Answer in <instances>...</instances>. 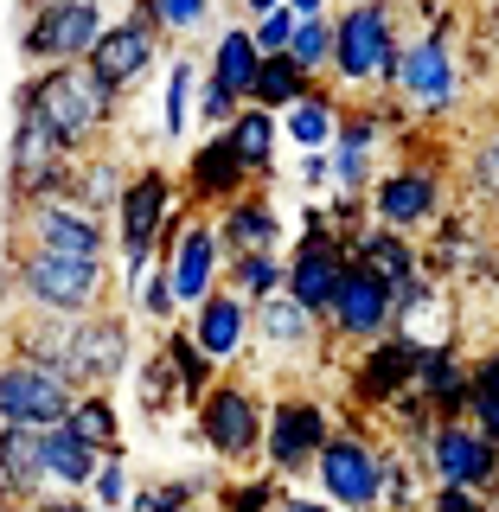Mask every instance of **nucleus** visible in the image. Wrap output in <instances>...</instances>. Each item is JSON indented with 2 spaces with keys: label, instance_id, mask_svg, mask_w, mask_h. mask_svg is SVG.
<instances>
[{
  "label": "nucleus",
  "instance_id": "c85d7f7f",
  "mask_svg": "<svg viewBox=\"0 0 499 512\" xmlns=\"http://www.w3.org/2000/svg\"><path fill=\"white\" fill-rule=\"evenodd\" d=\"M45 493L39 474V429H0V506L26 512Z\"/></svg>",
  "mask_w": 499,
  "mask_h": 512
},
{
  "label": "nucleus",
  "instance_id": "4c0bfd02",
  "mask_svg": "<svg viewBox=\"0 0 499 512\" xmlns=\"http://www.w3.org/2000/svg\"><path fill=\"white\" fill-rule=\"evenodd\" d=\"M314 84H320V77H308V71H301V64L288 58V52H276V58H263V64H256L250 103H256V109H269V116H282V109L295 103V96H308Z\"/></svg>",
  "mask_w": 499,
  "mask_h": 512
},
{
  "label": "nucleus",
  "instance_id": "8fccbe9b",
  "mask_svg": "<svg viewBox=\"0 0 499 512\" xmlns=\"http://www.w3.org/2000/svg\"><path fill=\"white\" fill-rule=\"evenodd\" d=\"M237 109H244V103H237V96L224 90L218 77H205V71H199V84H192V122H199V128H224V122L237 116Z\"/></svg>",
  "mask_w": 499,
  "mask_h": 512
},
{
  "label": "nucleus",
  "instance_id": "7ed1b4c3",
  "mask_svg": "<svg viewBox=\"0 0 499 512\" xmlns=\"http://www.w3.org/2000/svg\"><path fill=\"white\" fill-rule=\"evenodd\" d=\"M378 96H397L410 103L423 122H448L461 109V58H455V7L436 13L416 39L397 45L391 77H384Z\"/></svg>",
  "mask_w": 499,
  "mask_h": 512
},
{
  "label": "nucleus",
  "instance_id": "b1692460",
  "mask_svg": "<svg viewBox=\"0 0 499 512\" xmlns=\"http://www.w3.org/2000/svg\"><path fill=\"white\" fill-rule=\"evenodd\" d=\"M212 224H218L224 256H244V250H282V237H288V218L276 212L269 186L237 192V199L224 205V212H212Z\"/></svg>",
  "mask_w": 499,
  "mask_h": 512
},
{
  "label": "nucleus",
  "instance_id": "39448f33",
  "mask_svg": "<svg viewBox=\"0 0 499 512\" xmlns=\"http://www.w3.org/2000/svg\"><path fill=\"white\" fill-rule=\"evenodd\" d=\"M397 45H404L397 0H346V7L333 13V71H327V84L340 96L384 90Z\"/></svg>",
  "mask_w": 499,
  "mask_h": 512
},
{
  "label": "nucleus",
  "instance_id": "6e6d98bb",
  "mask_svg": "<svg viewBox=\"0 0 499 512\" xmlns=\"http://www.w3.org/2000/svg\"><path fill=\"white\" fill-rule=\"evenodd\" d=\"M295 180H301V186H333V160H327V148H320V154H301Z\"/></svg>",
  "mask_w": 499,
  "mask_h": 512
},
{
  "label": "nucleus",
  "instance_id": "f8f14e48",
  "mask_svg": "<svg viewBox=\"0 0 499 512\" xmlns=\"http://www.w3.org/2000/svg\"><path fill=\"white\" fill-rule=\"evenodd\" d=\"M416 365H423V340H410V333H384L372 346H352V365L340 372L352 416H384L416 384Z\"/></svg>",
  "mask_w": 499,
  "mask_h": 512
},
{
  "label": "nucleus",
  "instance_id": "a211bd4d",
  "mask_svg": "<svg viewBox=\"0 0 499 512\" xmlns=\"http://www.w3.org/2000/svg\"><path fill=\"white\" fill-rule=\"evenodd\" d=\"M173 180H180V199L192 205V212H205V218L224 212L237 192H250V186H256V180H250V167L237 160V148H231V135H224V128H212V135H205L199 148L180 160V173H173Z\"/></svg>",
  "mask_w": 499,
  "mask_h": 512
},
{
  "label": "nucleus",
  "instance_id": "a19ab883",
  "mask_svg": "<svg viewBox=\"0 0 499 512\" xmlns=\"http://www.w3.org/2000/svg\"><path fill=\"white\" fill-rule=\"evenodd\" d=\"M282 493L288 487L269 468H244V474H231V480L212 487V512H276Z\"/></svg>",
  "mask_w": 499,
  "mask_h": 512
},
{
  "label": "nucleus",
  "instance_id": "f03ea898",
  "mask_svg": "<svg viewBox=\"0 0 499 512\" xmlns=\"http://www.w3.org/2000/svg\"><path fill=\"white\" fill-rule=\"evenodd\" d=\"M7 308L13 314H96L116 295L109 263H84V256H58V250H26L20 237H7Z\"/></svg>",
  "mask_w": 499,
  "mask_h": 512
},
{
  "label": "nucleus",
  "instance_id": "052dcab7",
  "mask_svg": "<svg viewBox=\"0 0 499 512\" xmlns=\"http://www.w3.org/2000/svg\"><path fill=\"white\" fill-rule=\"evenodd\" d=\"M480 39H487V52H499V0H487V20H480Z\"/></svg>",
  "mask_w": 499,
  "mask_h": 512
},
{
  "label": "nucleus",
  "instance_id": "a18cd8bd",
  "mask_svg": "<svg viewBox=\"0 0 499 512\" xmlns=\"http://www.w3.org/2000/svg\"><path fill=\"white\" fill-rule=\"evenodd\" d=\"M288 58L308 77L333 71V13H314V20H295V39H288Z\"/></svg>",
  "mask_w": 499,
  "mask_h": 512
},
{
  "label": "nucleus",
  "instance_id": "69168bd1",
  "mask_svg": "<svg viewBox=\"0 0 499 512\" xmlns=\"http://www.w3.org/2000/svg\"><path fill=\"white\" fill-rule=\"evenodd\" d=\"M199 512H212V500H205V506H199Z\"/></svg>",
  "mask_w": 499,
  "mask_h": 512
},
{
  "label": "nucleus",
  "instance_id": "473e14b6",
  "mask_svg": "<svg viewBox=\"0 0 499 512\" xmlns=\"http://www.w3.org/2000/svg\"><path fill=\"white\" fill-rule=\"evenodd\" d=\"M160 359H167V372H173V391H180V404H186V410H192V404H199V397H205V391H212V384L224 378L218 365L199 352V340L186 333V320H180V327H167V333H160Z\"/></svg>",
  "mask_w": 499,
  "mask_h": 512
},
{
  "label": "nucleus",
  "instance_id": "0e129e2a",
  "mask_svg": "<svg viewBox=\"0 0 499 512\" xmlns=\"http://www.w3.org/2000/svg\"><path fill=\"white\" fill-rule=\"evenodd\" d=\"M487 506H493V512H499V493H487Z\"/></svg>",
  "mask_w": 499,
  "mask_h": 512
},
{
  "label": "nucleus",
  "instance_id": "4be33fe9",
  "mask_svg": "<svg viewBox=\"0 0 499 512\" xmlns=\"http://www.w3.org/2000/svg\"><path fill=\"white\" fill-rule=\"evenodd\" d=\"M186 333L199 340L205 359H212L218 372H224V365H237V359L250 352V301H244V295H231V288L218 282L212 295H205L199 308L186 314Z\"/></svg>",
  "mask_w": 499,
  "mask_h": 512
},
{
  "label": "nucleus",
  "instance_id": "a878e982",
  "mask_svg": "<svg viewBox=\"0 0 499 512\" xmlns=\"http://www.w3.org/2000/svg\"><path fill=\"white\" fill-rule=\"evenodd\" d=\"M346 256L359 269H372L391 295H397V288H410L416 276H429V269H423V244L404 237V231H384V224H359V231L346 237Z\"/></svg>",
  "mask_w": 499,
  "mask_h": 512
},
{
  "label": "nucleus",
  "instance_id": "de8ad7c7",
  "mask_svg": "<svg viewBox=\"0 0 499 512\" xmlns=\"http://www.w3.org/2000/svg\"><path fill=\"white\" fill-rule=\"evenodd\" d=\"M384 429H391L384 442H397V448H410V455H416V448L429 442V429H436V410H429L416 391H404L391 410H384Z\"/></svg>",
  "mask_w": 499,
  "mask_h": 512
},
{
  "label": "nucleus",
  "instance_id": "4d7b16f0",
  "mask_svg": "<svg viewBox=\"0 0 499 512\" xmlns=\"http://www.w3.org/2000/svg\"><path fill=\"white\" fill-rule=\"evenodd\" d=\"M333 231V224H327V205H301V218H295V237H327Z\"/></svg>",
  "mask_w": 499,
  "mask_h": 512
},
{
  "label": "nucleus",
  "instance_id": "2eb2a0df",
  "mask_svg": "<svg viewBox=\"0 0 499 512\" xmlns=\"http://www.w3.org/2000/svg\"><path fill=\"white\" fill-rule=\"evenodd\" d=\"M13 237L26 250H58V256H84V263H109V218L84 212L71 199H39L13 212Z\"/></svg>",
  "mask_w": 499,
  "mask_h": 512
},
{
  "label": "nucleus",
  "instance_id": "f257e3e1",
  "mask_svg": "<svg viewBox=\"0 0 499 512\" xmlns=\"http://www.w3.org/2000/svg\"><path fill=\"white\" fill-rule=\"evenodd\" d=\"M13 116H32L64 154L77 160L90 148H109V135H116V122H122V96L103 90L84 64H45V71L20 77Z\"/></svg>",
  "mask_w": 499,
  "mask_h": 512
},
{
  "label": "nucleus",
  "instance_id": "4468645a",
  "mask_svg": "<svg viewBox=\"0 0 499 512\" xmlns=\"http://www.w3.org/2000/svg\"><path fill=\"white\" fill-rule=\"evenodd\" d=\"M71 384L58 365L20 359V352H0V429H52L71 410Z\"/></svg>",
  "mask_w": 499,
  "mask_h": 512
},
{
  "label": "nucleus",
  "instance_id": "e433bc0d",
  "mask_svg": "<svg viewBox=\"0 0 499 512\" xmlns=\"http://www.w3.org/2000/svg\"><path fill=\"white\" fill-rule=\"evenodd\" d=\"M429 500V474L410 448L384 442V480H378V512H423Z\"/></svg>",
  "mask_w": 499,
  "mask_h": 512
},
{
  "label": "nucleus",
  "instance_id": "58836bf2",
  "mask_svg": "<svg viewBox=\"0 0 499 512\" xmlns=\"http://www.w3.org/2000/svg\"><path fill=\"white\" fill-rule=\"evenodd\" d=\"M282 250H244V256H224V288L231 295H244L250 308L269 295H282Z\"/></svg>",
  "mask_w": 499,
  "mask_h": 512
},
{
  "label": "nucleus",
  "instance_id": "6e6552de",
  "mask_svg": "<svg viewBox=\"0 0 499 512\" xmlns=\"http://www.w3.org/2000/svg\"><path fill=\"white\" fill-rule=\"evenodd\" d=\"M333 423H340V416L320 404L314 391H276L269 397V416H263V461H256V468H269L282 487L308 480L320 442L333 436Z\"/></svg>",
  "mask_w": 499,
  "mask_h": 512
},
{
  "label": "nucleus",
  "instance_id": "393cba45",
  "mask_svg": "<svg viewBox=\"0 0 499 512\" xmlns=\"http://www.w3.org/2000/svg\"><path fill=\"white\" fill-rule=\"evenodd\" d=\"M468 378H474V359L461 352V340H436V346H423L410 391L436 410V423H455V416H468Z\"/></svg>",
  "mask_w": 499,
  "mask_h": 512
},
{
  "label": "nucleus",
  "instance_id": "ea45409f",
  "mask_svg": "<svg viewBox=\"0 0 499 512\" xmlns=\"http://www.w3.org/2000/svg\"><path fill=\"white\" fill-rule=\"evenodd\" d=\"M218 480H192V474H167V480H148V487L128 493L122 512H199L205 500H212Z\"/></svg>",
  "mask_w": 499,
  "mask_h": 512
},
{
  "label": "nucleus",
  "instance_id": "72a5a7b5",
  "mask_svg": "<svg viewBox=\"0 0 499 512\" xmlns=\"http://www.w3.org/2000/svg\"><path fill=\"white\" fill-rule=\"evenodd\" d=\"M64 346H71V314H13L0 333V352H20L39 365H64Z\"/></svg>",
  "mask_w": 499,
  "mask_h": 512
},
{
  "label": "nucleus",
  "instance_id": "680f3d73",
  "mask_svg": "<svg viewBox=\"0 0 499 512\" xmlns=\"http://www.w3.org/2000/svg\"><path fill=\"white\" fill-rule=\"evenodd\" d=\"M282 7V0H237V13H244V26L250 20H263V13H276Z\"/></svg>",
  "mask_w": 499,
  "mask_h": 512
},
{
  "label": "nucleus",
  "instance_id": "9d476101",
  "mask_svg": "<svg viewBox=\"0 0 499 512\" xmlns=\"http://www.w3.org/2000/svg\"><path fill=\"white\" fill-rule=\"evenodd\" d=\"M135 365V314L128 308H96L71 320V346H64V384L71 391H109L116 378H128Z\"/></svg>",
  "mask_w": 499,
  "mask_h": 512
},
{
  "label": "nucleus",
  "instance_id": "f704fd0d",
  "mask_svg": "<svg viewBox=\"0 0 499 512\" xmlns=\"http://www.w3.org/2000/svg\"><path fill=\"white\" fill-rule=\"evenodd\" d=\"M256 64H263V52H256L250 26L237 20V26H224L218 39H212V58H205V77H218V84L231 90L237 103H250V84H256Z\"/></svg>",
  "mask_w": 499,
  "mask_h": 512
},
{
  "label": "nucleus",
  "instance_id": "13d9d810",
  "mask_svg": "<svg viewBox=\"0 0 499 512\" xmlns=\"http://www.w3.org/2000/svg\"><path fill=\"white\" fill-rule=\"evenodd\" d=\"M276 512H333V506L320 500V493H301V487H288L282 500H276Z\"/></svg>",
  "mask_w": 499,
  "mask_h": 512
},
{
  "label": "nucleus",
  "instance_id": "5701e85b",
  "mask_svg": "<svg viewBox=\"0 0 499 512\" xmlns=\"http://www.w3.org/2000/svg\"><path fill=\"white\" fill-rule=\"evenodd\" d=\"M327 346V333H320V320L308 308H295L288 295H269L250 308V352H269V359H308V352Z\"/></svg>",
  "mask_w": 499,
  "mask_h": 512
},
{
  "label": "nucleus",
  "instance_id": "aec40b11",
  "mask_svg": "<svg viewBox=\"0 0 499 512\" xmlns=\"http://www.w3.org/2000/svg\"><path fill=\"white\" fill-rule=\"evenodd\" d=\"M160 269H167L173 282V301H180V314H192L205 295L224 282V244H218V224L205 212L186 218V231L167 244V256H160Z\"/></svg>",
  "mask_w": 499,
  "mask_h": 512
},
{
  "label": "nucleus",
  "instance_id": "37998d69",
  "mask_svg": "<svg viewBox=\"0 0 499 512\" xmlns=\"http://www.w3.org/2000/svg\"><path fill=\"white\" fill-rule=\"evenodd\" d=\"M128 314H135V320H148V327H160V333H167V327H180V301H173V282H167V269H160V263H148V276H141L135 288H128Z\"/></svg>",
  "mask_w": 499,
  "mask_h": 512
},
{
  "label": "nucleus",
  "instance_id": "412c9836",
  "mask_svg": "<svg viewBox=\"0 0 499 512\" xmlns=\"http://www.w3.org/2000/svg\"><path fill=\"white\" fill-rule=\"evenodd\" d=\"M282 263H288V269H282V295L320 320L352 256H346V237L327 231V237H295V250H282Z\"/></svg>",
  "mask_w": 499,
  "mask_h": 512
},
{
  "label": "nucleus",
  "instance_id": "7c9ffc66",
  "mask_svg": "<svg viewBox=\"0 0 499 512\" xmlns=\"http://www.w3.org/2000/svg\"><path fill=\"white\" fill-rule=\"evenodd\" d=\"M96 461H103V455H90V448L77 442L64 423L39 429V474H45V487H52V493H84L90 474H96Z\"/></svg>",
  "mask_w": 499,
  "mask_h": 512
},
{
  "label": "nucleus",
  "instance_id": "e2e57ef3",
  "mask_svg": "<svg viewBox=\"0 0 499 512\" xmlns=\"http://www.w3.org/2000/svg\"><path fill=\"white\" fill-rule=\"evenodd\" d=\"M487 359H493V365H499V340H493V352H487Z\"/></svg>",
  "mask_w": 499,
  "mask_h": 512
},
{
  "label": "nucleus",
  "instance_id": "ddd939ff",
  "mask_svg": "<svg viewBox=\"0 0 499 512\" xmlns=\"http://www.w3.org/2000/svg\"><path fill=\"white\" fill-rule=\"evenodd\" d=\"M416 461H423L429 487L499 493V448L480 436L468 416H455V423H436V429H429V442L416 448Z\"/></svg>",
  "mask_w": 499,
  "mask_h": 512
},
{
  "label": "nucleus",
  "instance_id": "79ce46f5",
  "mask_svg": "<svg viewBox=\"0 0 499 512\" xmlns=\"http://www.w3.org/2000/svg\"><path fill=\"white\" fill-rule=\"evenodd\" d=\"M160 71H167V90H160V135L180 141L186 128H192V84H199L205 64L199 58H167Z\"/></svg>",
  "mask_w": 499,
  "mask_h": 512
},
{
  "label": "nucleus",
  "instance_id": "dca6fc26",
  "mask_svg": "<svg viewBox=\"0 0 499 512\" xmlns=\"http://www.w3.org/2000/svg\"><path fill=\"white\" fill-rule=\"evenodd\" d=\"M320 333H327L333 352L384 340V333H391V288H384L372 269L346 263V276H340V288H333L327 314H320Z\"/></svg>",
  "mask_w": 499,
  "mask_h": 512
},
{
  "label": "nucleus",
  "instance_id": "f3484780",
  "mask_svg": "<svg viewBox=\"0 0 499 512\" xmlns=\"http://www.w3.org/2000/svg\"><path fill=\"white\" fill-rule=\"evenodd\" d=\"M71 180V154L58 148L32 116H13V141H7V205H39V199H64Z\"/></svg>",
  "mask_w": 499,
  "mask_h": 512
},
{
  "label": "nucleus",
  "instance_id": "1a4fd4ad",
  "mask_svg": "<svg viewBox=\"0 0 499 512\" xmlns=\"http://www.w3.org/2000/svg\"><path fill=\"white\" fill-rule=\"evenodd\" d=\"M109 7L103 0H26L20 7V58L32 71L45 64H84L90 45L103 39Z\"/></svg>",
  "mask_w": 499,
  "mask_h": 512
},
{
  "label": "nucleus",
  "instance_id": "bb28decb",
  "mask_svg": "<svg viewBox=\"0 0 499 512\" xmlns=\"http://www.w3.org/2000/svg\"><path fill=\"white\" fill-rule=\"evenodd\" d=\"M340 109H346V96L320 77V84L308 90V96H295V103L282 109V141L295 154H320V148H333V128H340Z\"/></svg>",
  "mask_w": 499,
  "mask_h": 512
},
{
  "label": "nucleus",
  "instance_id": "2f4dec72",
  "mask_svg": "<svg viewBox=\"0 0 499 512\" xmlns=\"http://www.w3.org/2000/svg\"><path fill=\"white\" fill-rule=\"evenodd\" d=\"M64 429H71L90 455H122V448H128L122 442V410H116L109 391H77L71 410H64Z\"/></svg>",
  "mask_w": 499,
  "mask_h": 512
},
{
  "label": "nucleus",
  "instance_id": "49530a36",
  "mask_svg": "<svg viewBox=\"0 0 499 512\" xmlns=\"http://www.w3.org/2000/svg\"><path fill=\"white\" fill-rule=\"evenodd\" d=\"M468 423L499 448V365L480 352L474 359V378H468Z\"/></svg>",
  "mask_w": 499,
  "mask_h": 512
},
{
  "label": "nucleus",
  "instance_id": "864d4df0",
  "mask_svg": "<svg viewBox=\"0 0 499 512\" xmlns=\"http://www.w3.org/2000/svg\"><path fill=\"white\" fill-rule=\"evenodd\" d=\"M327 224L340 237H352L359 224H372V218H365V199H359V192H333V199H327Z\"/></svg>",
  "mask_w": 499,
  "mask_h": 512
},
{
  "label": "nucleus",
  "instance_id": "338daca9",
  "mask_svg": "<svg viewBox=\"0 0 499 512\" xmlns=\"http://www.w3.org/2000/svg\"><path fill=\"white\" fill-rule=\"evenodd\" d=\"M0 512H13V506H0Z\"/></svg>",
  "mask_w": 499,
  "mask_h": 512
},
{
  "label": "nucleus",
  "instance_id": "c03bdc74",
  "mask_svg": "<svg viewBox=\"0 0 499 512\" xmlns=\"http://www.w3.org/2000/svg\"><path fill=\"white\" fill-rule=\"evenodd\" d=\"M128 378H135V404H141V416L180 410V391H173V372H167V359H160V346L148 352V359L128 365Z\"/></svg>",
  "mask_w": 499,
  "mask_h": 512
},
{
  "label": "nucleus",
  "instance_id": "20e7f679",
  "mask_svg": "<svg viewBox=\"0 0 499 512\" xmlns=\"http://www.w3.org/2000/svg\"><path fill=\"white\" fill-rule=\"evenodd\" d=\"M173 205H180V180H173V167H160V160L128 167L122 199H116V212H109V256H116V288H122V295L148 276L160 224H167Z\"/></svg>",
  "mask_w": 499,
  "mask_h": 512
},
{
  "label": "nucleus",
  "instance_id": "6ab92c4d",
  "mask_svg": "<svg viewBox=\"0 0 499 512\" xmlns=\"http://www.w3.org/2000/svg\"><path fill=\"white\" fill-rule=\"evenodd\" d=\"M160 32L154 26H141V20H109L103 26V39L90 45V58H84V71L96 77L103 90H116V96H128L135 84H148V71H160Z\"/></svg>",
  "mask_w": 499,
  "mask_h": 512
},
{
  "label": "nucleus",
  "instance_id": "c9c22d12",
  "mask_svg": "<svg viewBox=\"0 0 499 512\" xmlns=\"http://www.w3.org/2000/svg\"><path fill=\"white\" fill-rule=\"evenodd\" d=\"M122 13L141 20V26H154L160 39H199V32L212 26L218 0H128Z\"/></svg>",
  "mask_w": 499,
  "mask_h": 512
},
{
  "label": "nucleus",
  "instance_id": "09e8293b",
  "mask_svg": "<svg viewBox=\"0 0 499 512\" xmlns=\"http://www.w3.org/2000/svg\"><path fill=\"white\" fill-rule=\"evenodd\" d=\"M84 493L96 500V512H122V506H128V493H135V480H128V461H122V455H103Z\"/></svg>",
  "mask_w": 499,
  "mask_h": 512
},
{
  "label": "nucleus",
  "instance_id": "cd10ccee",
  "mask_svg": "<svg viewBox=\"0 0 499 512\" xmlns=\"http://www.w3.org/2000/svg\"><path fill=\"white\" fill-rule=\"evenodd\" d=\"M122 180H128V160L116 148H90V154L71 160L64 199L84 205V212H96V218H109V212H116V199H122Z\"/></svg>",
  "mask_w": 499,
  "mask_h": 512
},
{
  "label": "nucleus",
  "instance_id": "c756f323",
  "mask_svg": "<svg viewBox=\"0 0 499 512\" xmlns=\"http://www.w3.org/2000/svg\"><path fill=\"white\" fill-rule=\"evenodd\" d=\"M224 135H231V148H237V160L250 167V180L256 186H269L276 180V154H282V122L269 116V109H256V103H244L231 122H224Z\"/></svg>",
  "mask_w": 499,
  "mask_h": 512
},
{
  "label": "nucleus",
  "instance_id": "5fc2aeb1",
  "mask_svg": "<svg viewBox=\"0 0 499 512\" xmlns=\"http://www.w3.org/2000/svg\"><path fill=\"white\" fill-rule=\"evenodd\" d=\"M26 512H96V500H90V493H52V487H45Z\"/></svg>",
  "mask_w": 499,
  "mask_h": 512
},
{
  "label": "nucleus",
  "instance_id": "0eeeda50",
  "mask_svg": "<svg viewBox=\"0 0 499 512\" xmlns=\"http://www.w3.org/2000/svg\"><path fill=\"white\" fill-rule=\"evenodd\" d=\"M263 416H269V397L256 391L250 378H218L212 391L192 404V429H199L205 455L224 461L231 474H244L263 461Z\"/></svg>",
  "mask_w": 499,
  "mask_h": 512
},
{
  "label": "nucleus",
  "instance_id": "bf43d9fd",
  "mask_svg": "<svg viewBox=\"0 0 499 512\" xmlns=\"http://www.w3.org/2000/svg\"><path fill=\"white\" fill-rule=\"evenodd\" d=\"M295 20H314V13H333V0H282Z\"/></svg>",
  "mask_w": 499,
  "mask_h": 512
},
{
  "label": "nucleus",
  "instance_id": "3c124183",
  "mask_svg": "<svg viewBox=\"0 0 499 512\" xmlns=\"http://www.w3.org/2000/svg\"><path fill=\"white\" fill-rule=\"evenodd\" d=\"M250 39H256V52H263V58L288 52V39H295V13L276 7V13H263V20H250Z\"/></svg>",
  "mask_w": 499,
  "mask_h": 512
},
{
  "label": "nucleus",
  "instance_id": "603ef678",
  "mask_svg": "<svg viewBox=\"0 0 499 512\" xmlns=\"http://www.w3.org/2000/svg\"><path fill=\"white\" fill-rule=\"evenodd\" d=\"M423 512H493L487 493H468V487H429Z\"/></svg>",
  "mask_w": 499,
  "mask_h": 512
},
{
  "label": "nucleus",
  "instance_id": "9b49d317",
  "mask_svg": "<svg viewBox=\"0 0 499 512\" xmlns=\"http://www.w3.org/2000/svg\"><path fill=\"white\" fill-rule=\"evenodd\" d=\"M448 212V180H442V167L436 160H397V167H378V180L372 192H365V218L384 224V231H429Z\"/></svg>",
  "mask_w": 499,
  "mask_h": 512
},
{
  "label": "nucleus",
  "instance_id": "423d86ee",
  "mask_svg": "<svg viewBox=\"0 0 499 512\" xmlns=\"http://www.w3.org/2000/svg\"><path fill=\"white\" fill-rule=\"evenodd\" d=\"M308 480H314V493H320L333 512H378L384 436L365 423V416H346V423H333V436L320 442Z\"/></svg>",
  "mask_w": 499,
  "mask_h": 512
}]
</instances>
